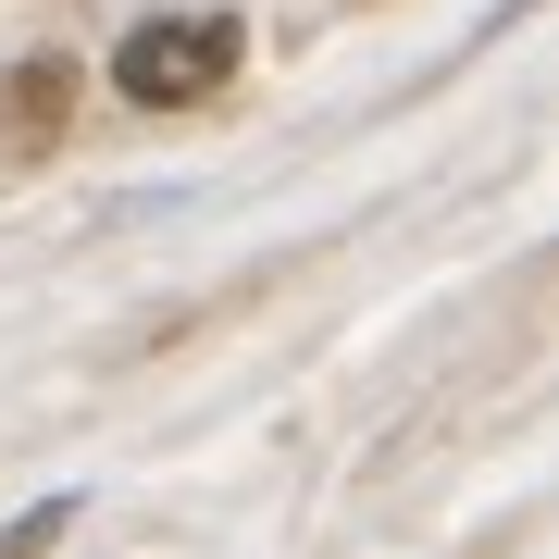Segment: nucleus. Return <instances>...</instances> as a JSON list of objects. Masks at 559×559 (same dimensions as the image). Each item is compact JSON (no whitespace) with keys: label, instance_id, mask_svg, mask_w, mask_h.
Returning a JSON list of instances; mask_svg holds the SVG:
<instances>
[{"label":"nucleus","instance_id":"7ed1b4c3","mask_svg":"<svg viewBox=\"0 0 559 559\" xmlns=\"http://www.w3.org/2000/svg\"><path fill=\"white\" fill-rule=\"evenodd\" d=\"M62 522H75V510H62V498H50V510H25V522H13V535H0V559H38V547L62 535Z\"/></svg>","mask_w":559,"mask_h":559},{"label":"nucleus","instance_id":"f03ea898","mask_svg":"<svg viewBox=\"0 0 559 559\" xmlns=\"http://www.w3.org/2000/svg\"><path fill=\"white\" fill-rule=\"evenodd\" d=\"M75 62L62 50H13L0 62V162H50L62 150V124H75Z\"/></svg>","mask_w":559,"mask_h":559},{"label":"nucleus","instance_id":"f257e3e1","mask_svg":"<svg viewBox=\"0 0 559 559\" xmlns=\"http://www.w3.org/2000/svg\"><path fill=\"white\" fill-rule=\"evenodd\" d=\"M112 87L138 112H200L212 87H237V13H150V25H124Z\"/></svg>","mask_w":559,"mask_h":559}]
</instances>
